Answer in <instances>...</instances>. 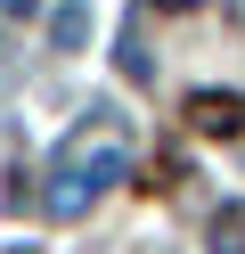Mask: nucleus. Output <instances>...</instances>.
I'll use <instances>...</instances> for the list:
<instances>
[{"mask_svg": "<svg viewBox=\"0 0 245 254\" xmlns=\"http://www.w3.org/2000/svg\"><path fill=\"white\" fill-rule=\"evenodd\" d=\"M212 246H221V254H245V213H237V205L212 221Z\"/></svg>", "mask_w": 245, "mask_h": 254, "instance_id": "nucleus-1", "label": "nucleus"}]
</instances>
